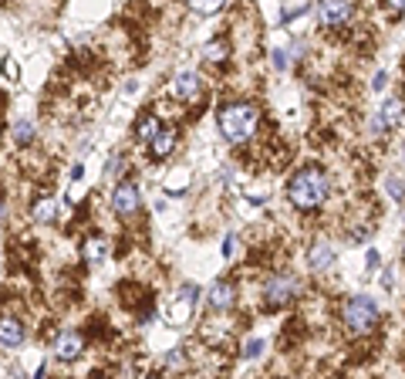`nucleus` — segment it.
<instances>
[{
  "label": "nucleus",
  "mask_w": 405,
  "mask_h": 379,
  "mask_svg": "<svg viewBox=\"0 0 405 379\" xmlns=\"http://www.w3.org/2000/svg\"><path fill=\"white\" fill-rule=\"evenodd\" d=\"M186 4H190L196 14H216L223 4H227V0H186Z\"/></svg>",
  "instance_id": "19"
},
{
  "label": "nucleus",
  "mask_w": 405,
  "mask_h": 379,
  "mask_svg": "<svg viewBox=\"0 0 405 379\" xmlns=\"http://www.w3.org/2000/svg\"><path fill=\"white\" fill-rule=\"evenodd\" d=\"M216 122H220V132L230 146H243L253 139L257 132V122H260V112L257 105L250 102H227L220 112H216Z\"/></svg>",
  "instance_id": "2"
},
{
  "label": "nucleus",
  "mask_w": 405,
  "mask_h": 379,
  "mask_svg": "<svg viewBox=\"0 0 405 379\" xmlns=\"http://www.w3.org/2000/svg\"><path fill=\"white\" fill-rule=\"evenodd\" d=\"M27 339V325L17 318V315H4L0 318V345L4 349H17V345H24Z\"/></svg>",
  "instance_id": "9"
},
{
  "label": "nucleus",
  "mask_w": 405,
  "mask_h": 379,
  "mask_svg": "<svg viewBox=\"0 0 405 379\" xmlns=\"http://www.w3.org/2000/svg\"><path fill=\"white\" fill-rule=\"evenodd\" d=\"M237 254V237L230 234V237H223V258H233Z\"/></svg>",
  "instance_id": "24"
},
{
  "label": "nucleus",
  "mask_w": 405,
  "mask_h": 379,
  "mask_svg": "<svg viewBox=\"0 0 405 379\" xmlns=\"http://www.w3.org/2000/svg\"><path fill=\"white\" fill-rule=\"evenodd\" d=\"M159 132H163V118L155 116V112L142 116V118H139V126H135V136H139L142 143H152V139H155Z\"/></svg>",
  "instance_id": "14"
},
{
  "label": "nucleus",
  "mask_w": 405,
  "mask_h": 379,
  "mask_svg": "<svg viewBox=\"0 0 405 379\" xmlns=\"http://www.w3.org/2000/svg\"><path fill=\"white\" fill-rule=\"evenodd\" d=\"M105 254H108L105 237H91V241H85V261L88 264H101L105 261Z\"/></svg>",
  "instance_id": "17"
},
{
  "label": "nucleus",
  "mask_w": 405,
  "mask_h": 379,
  "mask_svg": "<svg viewBox=\"0 0 405 379\" xmlns=\"http://www.w3.org/2000/svg\"><path fill=\"white\" fill-rule=\"evenodd\" d=\"M200 92H202V79L196 71H183V75L173 79V95H176L179 102H193Z\"/></svg>",
  "instance_id": "10"
},
{
  "label": "nucleus",
  "mask_w": 405,
  "mask_h": 379,
  "mask_svg": "<svg viewBox=\"0 0 405 379\" xmlns=\"http://www.w3.org/2000/svg\"><path fill=\"white\" fill-rule=\"evenodd\" d=\"M112 210L118 213V217H135L142 210V196H139V186L128 183V180H122V183H115L112 190Z\"/></svg>",
  "instance_id": "4"
},
{
  "label": "nucleus",
  "mask_w": 405,
  "mask_h": 379,
  "mask_svg": "<svg viewBox=\"0 0 405 379\" xmlns=\"http://www.w3.org/2000/svg\"><path fill=\"white\" fill-rule=\"evenodd\" d=\"M328 196H331V183H328V176H324V170H317V166L297 170L291 176V183H287V200L297 210H304V213L324 207Z\"/></svg>",
  "instance_id": "1"
},
{
  "label": "nucleus",
  "mask_w": 405,
  "mask_h": 379,
  "mask_svg": "<svg viewBox=\"0 0 405 379\" xmlns=\"http://www.w3.org/2000/svg\"><path fill=\"white\" fill-rule=\"evenodd\" d=\"M402 258H405V241H402Z\"/></svg>",
  "instance_id": "27"
},
{
  "label": "nucleus",
  "mask_w": 405,
  "mask_h": 379,
  "mask_svg": "<svg viewBox=\"0 0 405 379\" xmlns=\"http://www.w3.org/2000/svg\"><path fill=\"white\" fill-rule=\"evenodd\" d=\"M176 149V132L173 129H163L155 139L149 143V153H152V159H165L169 153Z\"/></svg>",
  "instance_id": "13"
},
{
  "label": "nucleus",
  "mask_w": 405,
  "mask_h": 379,
  "mask_svg": "<svg viewBox=\"0 0 405 379\" xmlns=\"http://www.w3.org/2000/svg\"><path fill=\"white\" fill-rule=\"evenodd\" d=\"M389 193H392L395 200H402V196H405V183L399 180V176H392V180H389Z\"/></svg>",
  "instance_id": "21"
},
{
  "label": "nucleus",
  "mask_w": 405,
  "mask_h": 379,
  "mask_svg": "<svg viewBox=\"0 0 405 379\" xmlns=\"http://www.w3.org/2000/svg\"><path fill=\"white\" fill-rule=\"evenodd\" d=\"M202 54H206V61H223L230 54V44L227 41H210V44L202 48Z\"/></svg>",
  "instance_id": "18"
},
{
  "label": "nucleus",
  "mask_w": 405,
  "mask_h": 379,
  "mask_svg": "<svg viewBox=\"0 0 405 379\" xmlns=\"http://www.w3.org/2000/svg\"><path fill=\"white\" fill-rule=\"evenodd\" d=\"M183 363H186V359H183V349H173V353L165 355V366H169V369H179Z\"/></svg>",
  "instance_id": "20"
},
{
  "label": "nucleus",
  "mask_w": 405,
  "mask_h": 379,
  "mask_svg": "<svg viewBox=\"0 0 405 379\" xmlns=\"http://www.w3.org/2000/svg\"><path fill=\"white\" fill-rule=\"evenodd\" d=\"M34 136H38V129H34V122H31V118H17V122L11 126V139L17 146H31V143H34Z\"/></svg>",
  "instance_id": "15"
},
{
  "label": "nucleus",
  "mask_w": 405,
  "mask_h": 379,
  "mask_svg": "<svg viewBox=\"0 0 405 379\" xmlns=\"http://www.w3.org/2000/svg\"><path fill=\"white\" fill-rule=\"evenodd\" d=\"M0 221H4V200H0Z\"/></svg>",
  "instance_id": "26"
},
{
  "label": "nucleus",
  "mask_w": 405,
  "mask_h": 379,
  "mask_svg": "<svg viewBox=\"0 0 405 379\" xmlns=\"http://www.w3.org/2000/svg\"><path fill=\"white\" fill-rule=\"evenodd\" d=\"M344 325L352 328L354 335L371 332V328L379 325V305H375V298H368V295H352V298L344 301Z\"/></svg>",
  "instance_id": "3"
},
{
  "label": "nucleus",
  "mask_w": 405,
  "mask_h": 379,
  "mask_svg": "<svg viewBox=\"0 0 405 379\" xmlns=\"http://www.w3.org/2000/svg\"><path fill=\"white\" fill-rule=\"evenodd\" d=\"M334 258H338V254H334V248H331V244H324V241L307 251V264H311V271H317V275H324L331 264H334Z\"/></svg>",
  "instance_id": "12"
},
{
  "label": "nucleus",
  "mask_w": 405,
  "mask_h": 379,
  "mask_svg": "<svg viewBox=\"0 0 405 379\" xmlns=\"http://www.w3.org/2000/svg\"><path fill=\"white\" fill-rule=\"evenodd\" d=\"M81 332H75V328H64L61 335H58V342H54V359L58 363H75L78 355H81Z\"/></svg>",
  "instance_id": "8"
},
{
  "label": "nucleus",
  "mask_w": 405,
  "mask_h": 379,
  "mask_svg": "<svg viewBox=\"0 0 405 379\" xmlns=\"http://www.w3.org/2000/svg\"><path fill=\"white\" fill-rule=\"evenodd\" d=\"M405 116V102L399 98V95H392V98H385V105H381V112L375 118H371V132H385V129H395L399 122H402Z\"/></svg>",
  "instance_id": "7"
},
{
  "label": "nucleus",
  "mask_w": 405,
  "mask_h": 379,
  "mask_svg": "<svg viewBox=\"0 0 405 379\" xmlns=\"http://www.w3.org/2000/svg\"><path fill=\"white\" fill-rule=\"evenodd\" d=\"M389 14H392V17H402V14H405V0H389Z\"/></svg>",
  "instance_id": "25"
},
{
  "label": "nucleus",
  "mask_w": 405,
  "mask_h": 379,
  "mask_svg": "<svg viewBox=\"0 0 405 379\" xmlns=\"http://www.w3.org/2000/svg\"><path fill=\"white\" fill-rule=\"evenodd\" d=\"M294 291H297V278L294 275H274L264 288V298L270 301V305H287V301L294 298Z\"/></svg>",
  "instance_id": "6"
},
{
  "label": "nucleus",
  "mask_w": 405,
  "mask_h": 379,
  "mask_svg": "<svg viewBox=\"0 0 405 379\" xmlns=\"http://www.w3.org/2000/svg\"><path fill=\"white\" fill-rule=\"evenodd\" d=\"M352 0H321L317 4V21H321V27L334 31V27H344L352 21Z\"/></svg>",
  "instance_id": "5"
},
{
  "label": "nucleus",
  "mask_w": 405,
  "mask_h": 379,
  "mask_svg": "<svg viewBox=\"0 0 405 379\" xmlns=\"http://www.w3.org/2000/svg\"><path fill=\"white\" fill-rule=\"evenodd\" d=\"M274 65H277V68H291V51L277 48V51H274Z\"/></svg>",
  "instance_id": "22"
},
{
  "label": "nucleus",
  "mask_w": 405,
  "mask_h": 379,
  "mask_svg": "<svg viewBox=\"0 0 405 379\" xmlns=\"http://www.w3.org/2000/svg\"><path fill=\"white\" fill-rule=\"evenodd\" d=\"M54 213H58V203H54L51 196H41L38 203L31 207V217H34L38 223H51L54 221Z\"/></svg>",
  "instance_id": "16"
},
{
  "label": "nucleus",
  "mask_w": 405,
  "mask_h": 379,
  "mask_svg": "<svg viewBox=\"0 0 405 379\" xmlns=\"http://www.w3.org/2000/svg\"><path fill=\"white\" fill-rule=\"evenodd\" d=\"M260 353H264V342H260V339L247 342V349H243V355H247V359H253V355H260Z\"/></svg>",
  "instance_id": "23"
},
{
  "label": "nucleus",
  "mask_w": 405,
  "mask_h": 379,
  "mask_svg": "<svg viewBox=\"0 0 405 379\" xmlns=\"http://www.w3.org/2000/svg\"><path fill=\"white\" fill-rule=\"evenodd\" d=\"M142 379H152V376H142Z\"/></svg>",
  "instance_id": "28"
},
{
  "label": "nucleus",
  "mask_w": 405,
  "mask_h": 379,
  "mask_svg": "<svg viewBox=\"0 0 405 379\" xmlns=\"http://www.w3.org/2000/svg\"><path fill=\"white\" fill-rule=\"evenodd\" d=\"M233 298H237V288L227 285V281H216V285L206 291V305H210L213 312H227L230 305H233Z\"/></svg>",
  "instance_id": "11"
}]
</instances>
